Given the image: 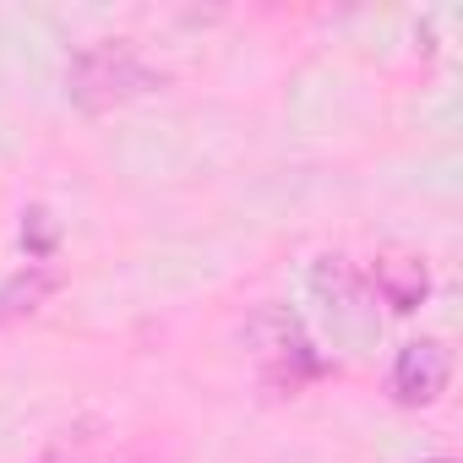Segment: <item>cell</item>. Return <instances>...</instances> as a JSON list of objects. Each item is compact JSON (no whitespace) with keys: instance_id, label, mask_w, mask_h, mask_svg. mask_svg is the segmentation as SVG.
<instances>
[{"instance_id":"obj_1","label":"cell","mask_w":463,"mask_h":463,"mask_svg":"<svg viewBox=\"0 0 463 463\" xmlns=\"http://www.w3.org/2000/svg\"><path fill=\"white\" fill-rule=\"evenodd\" d=\"M164 82L169 71H158L131 39H99L66 61V99L77 109H115V104L158 93Z\"/></svg>"},{"instance_id":"obj_2","label":"cell","mask_w":463,"mask_h":463,"mask_svg":"<svg viewBox=\"0 0 463 463\" xmlns=\"http://www.w3.org/2000/svg\"><path fill=\"white\" fill-rule=\"evenodd\" d=\"M452 382V349L441 338H409L398 344L392 354V371H387V392L392 403L403 409H430Z\"/></svg>"},{"instance_id":"obj_3","label":"cell","mask_w":463,"mask_h":463,"mask_svg":"<svg viewBox=\"0 0 463 463\" xmlns=\"http://www.w3.org/2000/svg\"><path fill=\"white\" fill-rule=\"evenodd\" d=\"M371 289L382 295L387 311L409 317V311H420L425 295H430V268H425L420 257H409V251H387V257L371 262Z\"/></svg>"},{"instance_id":"obj_4","label":"cell","mask_w":463,"mask_h":463,"mask_svg":"<svg viewBox=\"0 0 463 463\" xmlns=\"http://www.w3.org/2000/svg\"><path fill=\"white\" fill-rule=\"evenodd\" d=\"M61 284H66V273H61L55 262H28V268H17L12 279H0V327H6V322H23V317H33V311H44Z\"/></svg>"},{"instance_id":"obj_5","label":"cell","mask_w":463,"mask_h":463,"mask_svg":"<svg viewBox=\"0 0 463 463\" xmlns=\"http://www.w3.org/2000/svg\"><path fill=\"white\" fill-rule=\"evenodd\" d=\"M23 246H28L33 262H50V251L61 246V223H55L50 207H28L23 213Z\"/></svg>"},{"instance_id":"obj_6","label":"cell","mask_w":463,"mask_h":463,"mask_svg":"<svg viewBox=\"0 0 463 463\" xmlns=\"http://www.w3.org/2000/svg\"><path fill=\"white\" fill-rule=\"evenodd\" d=\"M420 463H458V458H420Z\"/></svg>"}]
</instances>
